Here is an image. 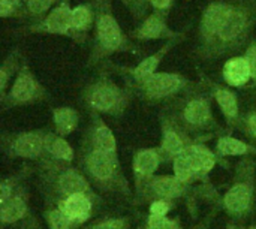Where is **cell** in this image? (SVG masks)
<instances>
[{"instance_id": "obj_1", "label": "cell", "mask_w": 256, "mask_h": 229, "mask_svg": "<svg viewBox=\"0 0 256 229\" xmlns=\"http://www.w3.org/2000/svg\"><path fill=\"white\" fill-rule=\"evenodd\" d=\"M256 27V0H231V9L212 42L194 51L202 62L218 60L234 54L250 44Z\"/></svg>"}, {"instance_id": "obj_2", "label": "cell", "mask_w": 256, "mask_h": 229, "mask_svg": "<svg viewBox=\"0 0 256 229\" xmlns=\"http://www.w3.org/2000/svg\"><path fill=\"white\" fill-rule=\"evenodd\" d=\"M76 160L78 168L98 192L114 196L134 198L129 180L126 178L120 165L118 154L102 152L81 140Z\"/></svg>"}, {"instance_id": "obj_3", "label": "cell", "mask_w": 256, "mask_h": 229, "mask_svg": "<svg viewBox=\"0 0 256 229\" xmlns=\"http://www.w3.org/2000/svg\"><path fill=\"white\" fill-rule=\"evenodd\" d=\"M213 99L210 88L204 81H201L164 106L176 116L183 128L196 138V141H201L202 136L219 134L222 130L213 112Z\"/></svg>"}, {"instance_id": "obj_4", "label": "cell", "mask_w": 256, "mask_h": 229, "mask_svg": "<svg viewBox=\"0 0 256 229\" xmlns=\"http://www.w3.org/2000/svg\"><path fill=\"white\" fill-rule=\"evenodd\" d=\"M90 2L94 8V27L87 66L94 68L110 60V57L114 54L134 51V44L120 27L112 12L111 0Z\"/></svg>"}, {"instance_id": "obj_5", "label": "cell", "mask_w": 256, "mask_h": 229, "mask_svg": "<svg viewBox=\"0 0 256 229\" xmlns=\"http://www.w3.org/2000/svg\"><path fill=\"white\" fill-rule=\"evenodd\" d=\"M39 186L44 201L58 204L75 194L98 195V190L92 186L87 177L78 166L64 162H38Z\"/></svg>"}, {"instance_id": "obj_6", "label": "cell", "mask_w": 256, "mask_h": 229, "mask_svg": "<svg viewBox=\"0 0 256 229\" xmlns=\"http://www.w3.org/2000/svg\"><path fill=\"white\" fill-rule=\"evenodd\" d=\"M132 96L128 86L120 87L110 75L100 74L82 87L80 102L90 114L122 117L129 108Z\"/></svg>"}, {"instance_id": "obj_7", "label": "cell", "mask_w": 256, "mask_h": 229, "mask_svg": "<svg viewBox=\"0 0 256 229\" xmlns=\"http://www.w3.org/2000/svg\"><path fill=\"white\" fill-rule=\"evenodd\" d=\"M256 198V160L244 158L236 165L232 183L222 198V207L234 220H244L250 216Z\"/></svg>"}, {"instance_id": "obj_8", "label": "cell", "mask_w": 256, "mask_h": 229, "mask_svg": "<svg viewBox=\"0 0 256 229\" xmlns=\"http://www.w3.org/2000/svg\"><path fill=\"white\" fill-rule=\"evenodd\" d=\"M196 82L189 80L188 76L177 74V72H156L141 84L129 87L138 99L142 102H147L150 105L153 104H170L171 100L177 99L192 87H195Z\"/></svg>"}, {"instance_id": "obj_9", "label": "cell", "mask_w": 256, "mask_h": 229, "mask_svg": "<svg viewBox=\"0 0 256 229\" xmlns=\"http://www.w3.org/2000/svg\"><path fill=\"white\" fill-rule=\"evenodd\" d=\"M48 100H51L50 92L44 87V84L39 81V78L34 75V72L24 60L6 96L0 99V108L2 111H6V110L28 106Z\"/></svg>"}, {"instance_id": "obj_10", "label": "cell", "mask_w": 256, "mask_h": 229, "mask_svg": "<svg viewBox=\"0 0 256 229\" xmlns=\"http://www.w3.org/2000/svg\"><path fill=\"white\" fill-rule=\"evenodd\" d=\"M194 195V184L178 180L176 176H153L141 186L135 188L132 202L135 206H150L153 201H177Z\"/></svg>"}, {"instance_id": "obj_11", "label": "cell", "mask_w": 256, "mask_h": 229, "mask_svg": "<svg viewBox=\"0 0 256 229\" xmlns=\"http://www.w3.org/2000/svg\"><path fill=\"white\" fill-rule=\"evenodd\" d=\"M46 129L27 132H3L2 152L8 159H26L39 162L44 156Z\"/></svg>"}, {"instance_id": "obj_12", "label": "cell", "mask_w": 256, "mask_h": 229, "mask_svg": "<svg viewBox=\"0 0 256 229\" xmlns=\"http://www.w3.org/2000/svg\"><path fill=\"white\" fill-rule=\"evenodd\" d=\"M159 120H160V134H162L159 150L164 156L165 164L166 162L172 164L176 158H178L189 146H192L196 141V138L183 128V124L176 118V116L166 106L162 108Z\"/></svg>"}, {"instance_id": "obj_13", "label": "cell", "mask_w": 256, "mask_h": 229, "mask_svg": "<svg viewBox=\"0 0 256 229\" xmlns=\"http://www.w3.org/2000/svg\"><path fill=\"white\" fill-rule=\"evenodd\" d=\"M70 16H72L70 2L60 0L42 20L36 22H30L26 27V32L70 38Z\"/></svg>"}, {"instance_id": "obj_14", "label": "cell", "mask_w": 256, "mask_h": 229, "mask_svg": "<svg viewBox=\"0 0 256 229\" xmlns=\"http://www.w3.org/2000/svg\"><path fill=\"white\" fill-rule=\"evenodd\" d=\"M230 9H231V0L212 2L210 4L204 8L201 14V20H200V27H198L196 46L194 51L202 50L212 42L218 30L220 28L222 22L225 21L226 15L230 14Z\"/></svg>"}, {"instance_id": "obj_15", "label": "cell", "mask_w": 256, "mask_h": 229, "mask_svg": "<svg viewBox=\"0 0 256 229\" xmlns=\"http://www.w3.org/2000/svg\"><path fill=\"white\" fill-rule=\"evenodd\" d=\"M202 81L206 82V86L210 88L220 112L225 117L226 126L230 130H240V123H242V111H240V102H238V96L236 92H232L230 87L222 86L219 82H214L213 80L202 76Z\"/></svg>"}, {"instance_id": "obj_16", "label": "cell", "mask_w": 256, "mask_h": 229, "mask_svg": "<svg viewBox=\"0 0 256 229\" xmlns=\"http://www.w3.org/2000/svg\"><path fill=\"white\" fill-rule=\"evenodd\" d=\"M165 14L162 12H150L142 21L141 24L130 33L132 40H140V42H146V40H171V39H177V38H184L183 32H177L172 30L168 26Z\"/></svg>"}, {"instance_id": "obj_17", "label": "cell", "mask_w": 256, "mask_h": 229, "mask_svg": "<svg viewBox=\"0 0 256 229\" xmlns=\"http://www.w3.org/2000/svg\"><path fill=\"white\" fill-rule=\"evenodd\" d=\"M100 201L102 200L99 195L75 194L60 201L57 206L74 224V226L78 229L80 226H84V224H87L93 218Z\"/></svg>"}, {"instance_id": "obj_18", "label": "cell", "mask_w": 256, "mask_h": 229, "mask_svg": "<svg viewBox=\"0 0 256 229\" xmlns=\"http://www.w3.org/2000/svg\"><path fill=\"white\" fill-rule=\"evenodd\" d=\"M184 38H177V39H171V40H166L156 52H153L152 56L142 58L135 68H124L122 69L123 75H124V80H126V86L128 87H132V86H136V84H141L142 81H146L147 78H150L153 74L158 72V68L159 64L162 63V60L165 58V56L170 54V51L178 44L182 42Z\"/></svg>"}, {"instance_id": "obj_19", "label": "cell", "mask_w": 256, "mask_h": 229, "mask_svg": "<svg viewBox=\"0 0 256 229\" xmlns=\"http://www.w3.org/2000/svg\"><path fill=\"white\" fill-rule=\"evenodd\" d=\"M30 214L28 189L24 183H21L9 200L0 204V224L3 228L10 226L18 222H24Z\"/></svg>"}, {"instance_id": "obj_20", "label": "cell", "mask_w": 256, "mask_h": 229, "mask_svg": "<svg viewBox=\"0 0 256 229\" xmlns=\"http://www.w3.org/2000/svg\"><path fill=\"white\" fill-rule=\"evenodd\" d=\"M160 164H165V160L159 147H147L136 150L132 159L135 188L141 186L144 182L152 178L156 174Z\"/></svg>"}, {"instance_id": "obj_21", "label": "cell", "mask_w": 256, "mask_h": 229, "mask_svg": "<svg viewBox=\"0 0 256 229\" xmlns=\"http://www.w3.org/2000/svg\"><path fill=\"white\" fill-rule=\"evenodd\" d=\"M182 156L189 162V165L192 166L200 180L208 176L212 170L218 165V162L222 160V158H219L216 152L206 147L201 141H195L192 146H189L182 153Z\"/></svg>"}, {"instance_id": "obj_22", "label": "cell", "mask_w": 256, "mask_h": 229, "mask_svg": "<svg viewBox=\"0 0 256 229\" xmlns=\"http://www.w3.org/2000/svg\"><path fill=\"white\" fill-rule=\"evenodd\" d=\"M82 140L102 152L118 154L116 136L99 114H92L90 123H88L86 132L82 134Z\"/></svg>"}, {"instance_id": "obj_23", "label": "cell", "mask_w": 256, "mask_h": 229, "mask_svg": "<svg viewBox=\"0 0 256 229\" xmlns=\"http://www.w3.org/2000/svg\"><path fill=\"white\" fill-rule=\"evenodd\" d=\"M94 27V8L92 2L80 3L72 8L70 16V39L76 44H82L87 40L90 32Z\"/></svg>"}, {"instance_id": "obj_24", "label": "cell", "mask_w": 256, "mask_h": 229, "mask_svg": "<svg viewBox=\"0 0 256 229\" xmlns=\"http://www.w3.org/2000/svg\"><path fill=\"white\" fill-rule=\"evenodd\" d=\"M74 159H75V152L72 146L64 140V136L57 135L54 130H48L45 135V148L40 160L72 164Z\"/></svg>"}, {"instance_id": "obj_25", "label": "cell", "mask_w": 256, "mask_h": 229, "mask_svg": "<svg viewBox=\"0 0 256 229\" xmlns=\"http://www.w3.org/2000/svg\"><path fill=\"white\" fill-rule=\"evenodd\" d=\"M224 80L231 87H248L252 81V72L250 66L244 56H234L226 60L224 66Z\"/></svg>"}, {"instance_id": "obj_26", "label": "cell", "mask_w": 256, "mask_h": 229, "mask_svg": "<svg viewBox=\"0 0 256 229\" xmlns=\"http://www.w3.org/2000/svg\"><path fill=\"white\" fill-rule=\"evenodd\" d=\"M219 158H252L256 156V144L242 141L232 135H220L218 142H216V150H214Z\"/></svg>"}, {"instance_id": "obj_27", "label": "cell", "mask_w": 256, "mask_h": 229, "mask_svg": "<svg viewBox=\"0 0 256 229\" xmlns=\"http://www.w3.org/2000/svg\"><path fill=\"white\" fill-rule=\"evenodd\" d=\"M80 124V114L72 106L52 108V130L60 136H68L76 130Z\"/></svg>"}, {"instance_id": "obj_28", "label": "cell", "mask_w": 256, "mask_h": 229, "mask_svg": "<svg viewBox=\"0 0 256 229\" xmlns=\"http://www.w3.org/2000/svg\"><path fill=\"white\" fill-rule=\"evenodd\" d=\"M24 60H22V54L20 52L18 48L12 50L6 58L3 60L2 66H0V99L6 96L9 87L12 86L16 74L20 72L21 66H22Z\"/></svg>"}, {"instance_id": "obj_29", "label": "cell", "mask_w": 256, "mask_h": 229, "mask_svg": "<svg viewBox=\"0 0 256 229\" xmlns=\"http://www.w3.org/2000/svg\"><path fill=\"white\" fill-rule=\"evenodd\" d=\"M44 218H45L50 229H76L74 226V224L68 219V216L54 202L45 201Z\"/></svg>"}, {"instance_id": "obj_30", "label": "cell", "mask_w": 256, "mask_h": 229, "mask_svg": "<svg viewBox=\"0 0 256 229\" xmlns=\"http://www.w3.org/2000/svg\"><path fill=\"white\" fill-rule=\"evenodd\" d=\"M60 0H26V20L36 22L42 20Z\"/></svg>"}, {"instance_id": "obj_31", "label": "cell", "mask_w": 256, "mask_h": 229, "mask_svg": "<svg viewBox=\"0 0 256 229\" xmlns=\"http://www.w3.org/2000/svg\"><path fill=\"white\" fill-rule=\"evenodd\" d=\"M132 220L128 216H105L84 225L82 229H130Z\"/></svg>"}, {"instance_id": "obj_32", "label": "cell", "mask_w": 256, "mask_h": 229, "mask_svg": "<svg viewBox=\"0 0 256 229\" xmlns=\"http://www.w3.org/2000/svg\"><path fill=\"white\" fill-rule=\"evenodd\" d=\"M27 168H24L22 171L16 172V174H10L8 177H4L0 183V204L6 202L10 195L16 190V188L22 183V177H26L27 174Z\"/></svg>"}, {"instance_id": "obj_33", "label": "cell", "mask_w": 256, "mask_h": 229, "mask_svg": "<svg viewBox=\"0 0 256 229\" xmlns=\"http://www.w3.org/2000/svg\"><path fill=\"white\" fill-rule=\"evenodd\" d=\"M2 18L26 20V0H0Z\"/></svg>"}, {"instance_id": "obj_34", "label": "cell", "mask_w": 256, "mask_h": 229, "mask_svg": "<svg viewBox=\"0 0 256 229\" xmlns=\"http://www.w3.org/2000/svg\"><path fill=\"white\" fill-rule=\"evenodd\" d=\"M144 229H182L178 219H171L168 216L148 214L144 224Z\"/></svg>"}, {"instance_id": "obj_35", "label": "cell", "mask_w": 256, "mask_h": 229, "mask_svg": "<svg viewBox=\"0 0 256 229\" xmlns=\"http://www.w3.org/2000/svg\"><path fill=\"white\" fill-rule=\"evenodd\" d=\"M240 130L256 144V106L249 108L242 114V123H240Z\"/></svg>"}, {"instance_id": "obj_36", "label": "cell", "mask_w": 256, "mask_h": 229, "mask_svg": "<svg viewBox=\"0 0 256 229\" xmlns=\"http://www.w3.org/2000/svg\"><path fill=\"white\" fill-rule=\"evenodd\" d=\"M124 8L130 12V15L136 20H144L150 14V2L148 0H122Z\"/></svg>"}, {"instance_id": "obj_37", "label": "cell", "mask_w": 256, "mask_h": 229, "mask_svg": "<svg viewBox=\"0 0 256 229\" xmlns=\"http://www.w3.org/2000/svg\"><path fill=\"white\" fill-rule=\"evenodd\" d=\"M243 56L246 57V60H248V63L250 66V72H252V81H250L248 88H249V92L252 88L256 90V42H250L246 46V51H244Z\"/></svg>"}, {"instance_id": "obj_38", "label": "cell", "mask_w": 256, "mask_h": 229, "mask_svg": "<svg viewBox=\"0 0 256 229\" xmlns=\"http://www.w3.org/2000/svg\"><path fill=\"white\" fill-rule=\"evenodd\" d=\"M174 202L172 201H165V200H159V201H153L148 206V214H156V216H168V213L172 210Z\"/></svg>"}, {"instance_id": "obj_39", "label": "cell", "mask_w": 256, "mask_h": 229, "mask_svg": "<svg viewBox=\"0 0 256 229\" xmlns=\"http://www.w3.org/2000/svg\"><path fill=\"white\" fill-rule=\"evenodd\" d=\"M148 2H150V6H152L153 10L168 15L170 10L172 9L176 0H148Z\"/></svg>"}, {"instance_id": "obj_40", "label": "cell", "mask_w": 256, "mask_h": 229, "mask_svg": "<svg viewBox=\"0 0 256 229\" xmlns=\"http://www.w3.org/2000/svg\"><path fill=\"white\" fill-rule=\"evenodd\" d=\"M21 229H42L40 228V225H39V222H38V219L33 216V214H30L22 224H21Z\"/></svg>"}, {"instance_id": "obj_41", "label": "cell", "mask_w": 256, "mask_h": 229, "mask_svg": "<svg viewBox=\"0 0 256 229\" xmlns=\"http://www.w3.org/2000/svg\"><path fill=\"white\" fill-rule=\"evenodd\" d=\"M190 229H210V219H206L204 222L196 224L195 226H192Z\"/></svg>"}, {"instance_id": "obj_42", "label": "cell", "mask_w": 256, "mask_h": 229, "mask_svg": "<svg viewBox=\"0 0 256 229\" xmlns=\"http://www.w3.org/2000/svg\"><path fill=\"white\" fill-rule=\"evenodd\" d=\"M228 229H243V228H242V225H230Z\"/></svg>"}, {"instance_id": "obj_43", "label": "cell", "mask_w": 256, "mask_h": 229, "mask_svg": "<svg viewBox=\"0 0 256 229\" xmlns=\"http://www.w3.org/2000/svg\"><path fill=\"white\" fill-rule=\"evenodd\" d=\"M243 229H256V224L255 225H249V226H242Z\"/></svg>"}, {"instance_id": "obj_44", "label": "cell", "mask_w": 256, "mask_h": 229, "mask_svg": "<svg viewBox=\"0 0 256 229\" xmlns=\"http://www.w3.org/2000/svg\"><path fill=\"white\" fill-rule=\"evenodd\" d=\"M255 98H256V92H255Z\"/></svg>"}]
</instances>
